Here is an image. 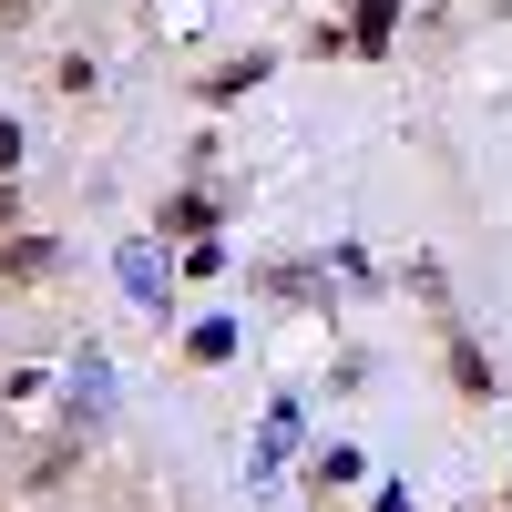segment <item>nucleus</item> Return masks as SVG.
Segmentation results:
<instances>
[{"label":"nucleus","mask_w":512,"mask_h":512,"mask_svg":"<svg viewBox=\"0 0 512 512\" xmlns=\"http://www.w3.org/2000/svg\"><path fill=\"white\" fill-rule=\"evenodd\" d=\"M0 226H11V175H0Z\"/></svg>","instance_id":"obj_2"},{"label":"nucleus","mask_w":512,"mask_h":512,"mask_svg":"<svg viewBox=\"0 0 512 512\" xmlns=\"http://www.w3.org/2000/svg\"><path fill=\"white\" fill-rule=\"evenodd\" d=\"M11 164H21V134H11V123H0V175H11Z\"/></svg>","instance_id":"obj_1"}]
</instances>
